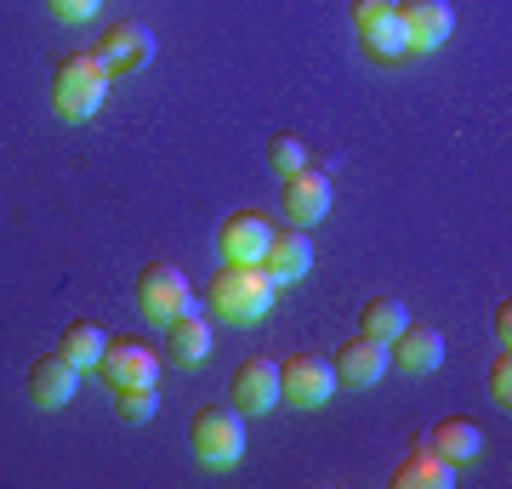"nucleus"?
I'll return each mask as SVG.
<instances>
[{"mask_svg":"<svg viewBox=\"0 0 512 489\" xmlns=\"http://www.w3.org/2000/svg\"><path fill=\"white\" fill-rule=\"evenodd\" d=\"M279 285L268 279L262 262H222L205 285V308L211 319H228V325H262L274 313Z\"/></svg>","mask_w":512,"mask_h":489,"instance_id":"f257e3e1","label":"nucleus"},{"mask_svg":"<svg viewBox=\"0 0 512 489\" xmlns=\"http://www.w3.org/2000/svg\"><path fill=\"white\" fill-rule=\"evenodd\" d=\"M109 97V69L97 63V52H69L52 63V109L63 120H92Z\"/></svg>","mask_w":512,"mask_h":489,"instance_id":"f03ea898","label":"nucleus"},{"mask_svg":"<svg viewBox=\"0 0 512 489\" xmlns=\"http://www.w3.org/2000/svg\"><path fill=\"white\" fill-rule=\"evenodd\" d=\"M188 444L205 467H234L245 455V416L228 410V404H200L194 421H188Z\"/></svg>","mask_w":512,"mask_h":489,"instance_id":"7ed1b4c3","label":"nucleus"},{"mask_svg":"<svg viewBox=\"0 0 512 489\" xmlns=\"http://www.w3.org/2000/svg\"><path fill=\"white\" fill-rule=\"evenodd\" d=\"M330 393H336V364L319 359V353H291L279 364V404L291 410H325Z\"/></svg>","mask_w":512,"mask_h":489,"instance_id":"20e7f679","label":"nucleus"},{"mask_svg":"<svg viewBox=\"0 0 512 489\" xmlns=\"http://www.w3.org/2000/svg\"><path fill=\"white\" fill-rule=\"evenodd\" d=\"M353 29H359V46L376 63H404L410 57V40H404V23H399V0H353Z\"/></svg>","mask_w":512,"mask_h":489,"instance_id":"39448f33","label":"nucleus"},{"mask_svg":"<svg viewBox=\"0 0 512 489\" xmlns=\"http://www.w3.org/2000/svg\"><path fill=\"white\" fill-rule=\"evenodd\" d=\"M194 308V290H188L183 268H171V262H148L137 273V313L154 319V325H171L177 313Z\"/></svg>","mask_w":512,"mask_h":489,"instance_id":"423d86ee","label":"nucleus"},{"mask_svg":"<svg viewBox=\"0 0 512 489\" xmlns=\"http://www.w3.org/2000/svg\"><path fill=\"white\" fill-rule=\"evenodd\" d=\"M148 57H154V29H148V23H137V18L109 23V29H103V40H97V63L109 69V80L148 69Z\"/></svg>","mask_w":512,"mask_h":489,"instance_id":"0eeeda50","label":"nucleus"},{"mask_svg":"<svg viewBox=\"0 0 512 489\" xmlns=\"http://www.w3.org/2000/svg\"><path fill=\"white\" fill-rule=\"evenodd\" d=\"M97 376L109 381V387H154L160 381V353L131 342V336H109L103 359H97Z\"/></svg>","mask_w":512,"mask_h":489,"instance_id":"6e6552de","label":"nucleus"},{"mask_svg":"<svg viewBox=\"0 0 512 489\" xmlns=\"http://www.w3.org/2000/svg\"><path fill=\"white\" fill-rule=\"evenodd\" d=\"M279 211H285L296 228L325 222V217H330V177H325V171H313V165L291 171V177L279 182Z\"/></svg>","mask_w":512,"mask_h":489,"instance_id":"1a4fd4ad","label":"nucleus"},{"mask_svg":"<svg viewBox=\"0 0 512 489\" xmlns=\"http://www.w3.org/2000/svg\"><path fill=\"white\" fill-rule=\"evenodd\" d=\"M228 404L239 416H274L279 404V364L274 359H245L228 381Z\"/></svg>","mask_w":512,"mask_h":489,"instance_id":"9d476101","label":"nucleus"},{"mask_svg":"<svg viewBox=\"0 0 512 489\" xmlns=\"http://www.w3.org/2000/svg\"><path fill=\"white\" fill-rule=\"evenodd\" d=\"M268 239H274V222L262 217V211H234L217 228V256L222 262H262Z\"/></svg>","mask_w":512,"mask_h":489,"instance_id":"9b49d317","label":"nucleus"},{"mask_svg":"<svg viewBox=\"0 0 512 489\" xmlns=\"http://www.w3.org/2000/svg\"><path fill=\"white\" fill-rule=\"evenodd\" d=\"M330 364H336V387H376V381L393 370V364H387V342H376V336L342 342Z\"/></svg>","mask_w":512,"mask_h":489,"instance_id":"f8f14e48","label":"nucleus"},{"mask_svg":"<svg viewBox=\"0 0 512 489\" xmlns=\"http://www.w3.org/2000/svg\"><path fill=\"white\" fill-rule=\"evenodd\" d=\"M399 23H404L410 52H439L444 40H450V29H456L444 0H399Z\"/></svg>","mask_w":512,"mask_h":489,"instance_id":"ddd939ff","label":"nucleus"},{"mask_svg":"<svg viewBox=\"0 0 512 489\" xmlns=\"http://www.w3.org/2000/svg\"><path fill=\"white\" fill-rule=\"evenodd\" d=\"M262 268H268V279H274L279 290L296 285V279H308V268H313V239L302 234V228H274L268 251H262Z\"/></svg>","mask_w":512,"mask_h":489,"instance_id":"4468645a","label":"nucleus"},{"mask_svg":"<svg viewBox=\"0 0 512 489\" xmlns=\"http://www.w3.org/2000/svg\"><path fill=\"white\" fill-rule=\"evenodd\" d=\"M74 387H80V364H69L63 353H40L29 364V399L40 410H63L74 399Z\"/></svg>","mask_w":512,"mask_h":489,"instance_id":"2eb2a0df","label":"nucleus"},{"mask_svg":"<svg viewBox=\"0 0 512 489\" xmlns=\"http://www.w3.org/2000/svg\"><path fill=\"white\" fill-rule=\"evenodd\" d=\"M387 364L393 370H410V376H427L444 364V336L433 325H404L393 342H387Z\"/></svg>","mask_w":512,"mask_h":489,"instance_id":"dca6fc26","label":"nucleus"},{"mask_svg":"<svg viewBox=\"0 0 512 489\" xmlns=\"http://www.w3.org/2000/svg\"><path fill=\"white\" fill-rule=\"evenodd\" d=\"M393 484L399 489H444V484H456V467H450L433 444H410L404 461L393 467Z\"/></svg>","mask_w":512,"mask_h":489,"instance_id":"f3484780","label":"nucleus"},{"mask_svg":"<svg viewBox=\"0 0 512 489\" xmlns=\"http://www.w3.org/2000/svg\"><path fill=\"white\" fill-rule=\"evenodd\" d=\"M165 353H171L177 364H188V370H194V364H205V359H211V325H205L194 308L177 313V319L165 325Z\"/></svg>","mask_w":512,"mask_h":489,"instance_id":"a211bd4d","label":"nucleus"},{"mask_svg":"<svg viewBox=\"0 0 512 489\" xmlns=\"http://www.w3.org/2000/svg\"><path fill=\"white\" fill-rule=\"evenodd\" d=\"M427 444H433L450 467H467V461H478V455H484V433H478L473 421H461V416H444L439 427H433V438H427Z\"/></svg>","mask_w":512,"mask_h":489,"instance_id":"6ab92c4d","label":"nucleus"},{"mask_svg":"<svg viewBox=\"0 0 512 489\" xmlns=\"http://www.w3.org/2000/svg\"><path fill=\"white\" fill-rule=\"evenodd\" d=\"M404 325H410V308H404L399 296H370L365 308H359V336L393 342V336H399Z\"/></svg>","mask_w":512,"mask_h":489,"instance_id":"aec40b11","label":"nucleus"},{"mask_svg":"<svg viewBox=\"0 0 512 489\" xmlns=\"http://www.w3.org/2000/svg\"><path fill=\"white\" fill-rule=\"evenodd\" d=\"M103 347H109V336L92 325V319H74L69 330H63V342H57V353L69 364H80V370H97V359H103Z\"/></svg>","mask_w":512,"mask_h":489,"instance_id":"412c9836","label":"nucleus"},{"mask_svg":"<svg viewBox=\"0 0 512 489\" xmlns=\"http://www.w3.org/2000/svg\"><path fill=\"white\" fill-rule=\"evenodd\" d=\"M114 410L126 421H154L160 416V387H114Z\"/></svg>","mask_w":512,"mask_h":489,"instance_id":"4be33fe9","label":"nucleus"},{"mask_svg":"<svg viewBox=\"0 0 512 489\" xmlns=\"http://www.w3.org/2000/svg\"><path fill=\"white\" fill-rule=\"evenodd\" d=\"M268 165H274L279 177H291V171H302V165H308V143H302L296 131H279L274 143H268Z\"/></svg>","mask_w":512,"mask_h":489,"instance_id":"5701e85b","label":"nucleus"},{"mask_svg":"<svg viewBox=\"0 0 512 489\" xmlns=\"http://www.w3.org/2000/svg\"><path fill=\"white\" fill-rule=\"evenodd\" d=\"M103 6V0H46V12H52L57 23H86Z\"/></svg>","mask_w":512,"mask_h":489,"instance_id":"b1692460","label":"nucleus"},{"mask_svg":"<svg viewBox=\"0 0 512 489\" xmlns=\"http://www.w3.org/2000/svg\"><path fill=\"white\" fill-rule=\"evenodd\" d=\"M490 393H495V404H501V410L512 404V359H507V353L490 364Z\"/></svg>","mask_w":512,"mask_h":489,"instance_id":"393cba45","label":"nucleus"},{"mask_svg":"<svg viewBox=\"0 0 512 489\" xmlns=\"http://www.w3.org/2000/svg\"><path fill=\"white\" fill-rule=\"evenodd\" d=\"M495 336H501V347H507V336H512V302L495 308Z\"/></svg>","mask_w":512,"mask_h":489,"instance_id":"a878e982","label":"nucleus"}]
</instances>
